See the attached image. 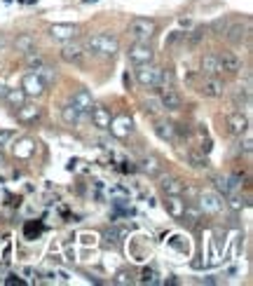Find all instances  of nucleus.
<instances>
[{"instance_id":"nucleus-18","label":"nucleus","mask_w":253,"mask_h":286,"mask_svg":"<svg viewBox=\"0 0 253 286\" xmlns=\"http://www.w3.org/2000/svg\"><path fill=\"white\" fill-rule=\"evenodd\" d=\"M61 117H63V122H68V124H80L87 120V113H82V110H77L75 106H63L61 110Z\"/></svg>"},{"instance_id":"nucleus-6","label":"nucleus","mask_w":253,"mask_h":286,"mask_svg":"<svg viewBox=\"0 0 253 286\" xmlns=\"http://www.w3.org/2000/svg\"><path fill=\"white\" fill-rule=\"evenodd\" d=\"M197 92L206 99H218L223 94V82L218 78H211V75H204V80L197 85Z\"/></svg>"},{"instance_id":"nucleus-32","label":"nucleus","mask_w":253,"mask_h":286,"mask_svg":"<svg viewBox=\"0 0 253 286\" xmlns=\"http://www.w3.org/2000/svg\"><path fill=\"white\" fill-rule=\"evenodd\" d=\"M122 235H124V230H120V228H115V230H110V232H108V239H110V242H115V244H117Z\"/></svg>"},{"instance_id":"nucleus-20","label":"nucleus","mask_w":253,"mask_h":286,"mask_svg":"<svg viewBox=\"0 0 253 286\" xmlns=\"http://www.w3.org/2000/svg\"><path fill=\"white\" fill-rule=\"evenodd\" d=\"M162 190L166 195H183V183L174 176H164L162 178Z\"/></svg>"},{"instance_id":"nucleus-14","label":"nucleus","mask_w":253,"mask_h":286,"mask_svg":"<svg viewBox=\"0 0 253 286\" xmlns=\"http://www.w3.org/2000/svg\"><path fill=\"white\" fill-rule=\"evenodd\" d=\"M70 106H75L82 113H89V108L94 106V99H92V94H89L87 89H77L75 94L70 96Z\"/></svg>"},{"instance_id":"nucleus-1","label":"nucleus","mask_w":253,"mask_h":286,"mask_svg":"<svg viewBox=\"0 0 253 286\" xmlns=\"http://www.w3.org/2000/svg\"><path fill=\"white\" fill-rule=\"evenodd\" d=\"M87 47L92 49L94 54L113 56L117 49H120V40L110 33H96V35H89L87 38Z\"/></svg>"},{"instance_id":"nucleus-11","label":"nucleus","mask_w":253,"mask_h":286,"mask_svg":"<svg viewBox=\"0 0 253 286\" xmlns=\"http://www.w3.org/2000/svg\"><path fill=\"white\" fill-rule=\"evenodd\" d=\"M216 188H218L225 197H230V195H237L241 188V181L237 176H220L216 178Z\"/></svg>"},{"instance_id":"nucleus-35","label":"nucleus","mask_w":253,"mask_h":286,"mask_svg":"<svg viewBox=\"0 0 253 286\" xmlns=\"http://www.w3.org/2000/svg\"><path fill=\"white\" fill-rule=\"evenodd\" d=\"M244 150L251 153V134H248V131H246V136H244Z\"/></svg>"},{"instance_id":"nucleus-15","label":"nucleus","mask_w":253,"mask_h":286,"mask_svg":"<svg viewBox=\"0 0 253 286\" xmlns=\"http://www.w3.org/2000/svg\"><path fill=\"white\" fill-rule=\"evenodd\" d=\"M89 113H92V122H94V127H99V129H108L110 127V110L108 108H103V106H92Z\"/></svg>"},{"instance_id":"nucleus-4","label":"nucleus","mask_w":253,"mask_h":286,"mask_svg":"<svg viewBox=\"0 0 253 286\" xmlns=\"http://www.w3.org/2000/svg\"><path fill=\"white\" fill-rule=\"evenodd\" d=\"M127 54H129V61L134 63V66H138V63H152V59H155L152 47L148 42H134Z\"/></svg>"},{"instance_id":"nucleus-8","label":"nucleus","mask_w":253,"mask_h":286,"mask_svg":"<svg viewBox=\"0 0 253 286\" xmlns=\"http://www.w3.org/2000/svg\"><path fill=\"white\" fill-rule=\"evenodd\" d=\"M21 89H24V94L26 96H42L47 87L42 85V80L35 73H26L24 78H21Z\"/></svg>"},{"instance_id":"nucleus-22","label":"nucleus","mask_w":253,"mask_h":286,"mask_svg":"<svg viewBox=\"0 0 253 286\" xmlns=\"http://www.w3.org/2000/svg\"><path fill=\"white\" fill-rule=\"evenodd\" d=\"M5 101L12 106V108H19L26 103V94H24V89H7L5 92Z\"/></svg>"},{"instance_id":"nucleus-16","label":"nucleus","mask_w":253,"mask_h":286,"mask_svg":"<svg viewBox=\"0 0 253 286\" xmlns=\"http://www.w3.org/2000/svg\"><path fill=\"white\" fill-rule=\"evenodd\" d=\"M75 33H77V28L73 24H54V26L49 28V35L54 40H73Z\"/></svg>"},{"instance_id":"nucleus-25","label":"nucleus","mask_w":253,"mask_h":286,"mask_svg":"<svg viewBox=\"0 0 253 286\" xmlns=\"http://www.w3.org/2000/svg\"><path fill=\"white\" fill-rule=\"evenodd\" d=\"M227 124H230V131H232V134H241V131H246V117L241 115V113L230 115Z\"/></svg>"},{"instance_id":"nucleus-13","label":"nucleus","mask_w":253,"mask_h":286,"mask_svg":"<svg viewBox=\"0 0 253 286\" xmlns=\"http://www.w3.org/2000/svg\"><path fill=\"white\" fill-rule=\"evenodd\" d=\"M199 68H202V73L204 75H211V78H218L220 73H223V68H220L218 63V56L216 54H204L202 59H199Z\"/></svg>"},{"instance_id":"nucleus-28","label":"nucleus","mask_w":253,"mask_h":286,"mask_svg":"<svg viewBox=\"0 0 253 286\" xmlns=\"http://www.w3.org/2000/svg\"><path fill=\"white\" fill-rule=\"evenodd\" d=\"M17 47H21L24 52H33V38L31 35H21L17 40Z\"/></svg>"},{"instance_id":"nucleus-33","label":"nucleus","mask_w":253,"mask_h":286,"mask_svg":"<svg viewBox=\"0 0 253 286\" xmlns=\"http://www.w3.org/2000/svg\"><path fill=\"white\" fill-rule=\"evenodd\" d=\"M190 162H192V167H195V169H202V167H206V160H202V157H197V155H190Z\"/></svg>"},{"instance_id":"nucleus-2","label":"nucleus","mask_w":253,"mask_h":286,"mask_svg":"<svg viewBox=\"0 0 253 286\" xmlns=\"http://www.w3.org/2000/svg\"><path fill=\"white\" fill-rule=\"evenodd\" d=\"M155 35V21L152 19H134L129 24V38L134 42H148Z\"/></svg>"},{"instance_id":"nucleus-10","label":"nucleus","mask_w":253,"mask_h":286,"mask_svg":"<svg viewBox=\"0 0 253 286\" xmlns=\"http://www.w3.org/2000/svg\"><path fill=\"white\" fill-rule=\"evenodd\" d=\"M218 63L225 73H239L241 66H244V61H241V56L237 54V52H220Z\"/></svg>"},{"instance_id":"nucleus-5","label":"nucleus","mask_w":253,"mask_h":286,"mask_svg":"<svg viewBox=\"0 0 253 286\" xmlns=\"http://www.w3.org/2000/svg\"><path fill=\"white\" fill-rule=\"evenodd\" d=\"M159 103H162V108L166 110H178L183 106V99L178 94L176 89L171 87V85H159V94H157Z\"/></svg>"},{"instance_id":"nucleus-21","label":"nucleus","mask_w":253,"mask_h":286,"mask_svg":"<svg viewBox=\"0 0 253 286\" xmlns=\"http://www.w3.org/2000/svg\"><path fill=\"white\" fill-rule=\"evenodd\" d=\"M138 169L143 171V174H148V176H157L159 171H162V167H159V162L155 157H143V160L138 162Z\"/></svg>"},{"instance_id":"nucleus-29","label":"nucleus","mask_w":253,"mask_h":286,"mask_svg":"<svg viewBox=\"0 0 253 286\" xmlns=\"http://www.w3.org/2000/svg\"><path fill=\"white\" fill-rule=\"evenodd\" d=\"M183 216L188 218V223H197V221H199V211L195 209V206H190V204H185Z\"/></svg>"},{"instance_id":"nucleus-9","label":"nucleus","mask_w":253,"mask_h":286,"mask_svg":"<svg viewBox=\"0 0 253 286\" xmlns=\"http://www.w3.org/2000/svg\"><path fill=\"white\" fill-rule=\"evenodd\" d=\"M61 59L66 63H75V66H80V63L85 61V47L80 45V42H66L61 49Z\"/></svg>"},{"instance_id":"nucleus-19","label":"nucleus","mask_w":253,"mask_h":286,"mask_svg":"<svg viewBox=\"0 0 253 286\" xmlns=\"http://www.w3.org/2000/svg\"><path fill=\"white\" fill-rule=\"evenodd\" d=\"M17 110H19L21 122H33V120H38V115H40V108L33 106V103H24V106H19Z\"/></svg>"},{"instance_id":"nucleus-30","label":"nucleus","mask_w":253,"mask_h":286,"mask_svg":"<svg viewBox=\"0 0 253 286\" xmlns=\"http://www.w3.org/2000/svg\"><path fill=\"white\" fill-rule=\"evenodd\" d=\"M26 63L31 68H38V66H42V59L38 54H33V52H26Z\"/></svg>"},{"instance_id":"nucleus-3","label":"nucleus","mask_w":253,"mask_h":286,"mask_svg":"<svg viewBox=\"0 0 253 286\" xmlns=\"http://www.w3.org/2000/svg\"><path fill=\"white\" fill-rule=\"evenodd\" d=\"M134 73L143 87H159V82H162V68L152 66V63H138Z\"/></svg>"},{"instance_id":"nucleus-24","label":"nucleus","mask_w":253,"mask_h":286,"mask_svg":"<svg viewBox=\"0 0 253 286\" xmlns=\"http://www.w3.org/2000/svg\"><path fill=\"white\" fill-rule=\"evenodd\" d=\"M244 38H246V28L241 26V24H232V26L227 28V33H225L227 42H241Z\"/></svg>"},{"instance_id":"nucleus-27","label":"nucleus","mask_w":253,"mask_h":286,"mask_svg":"<svg viewBox=\"0 0 253 286\" xmlns=\"http://www.w3.org/2000/svg\"><path fill=\"white\" fill-rule=\"evenodd\" d=\"M234 103H237V106H241V103H244V106H248V103H251V92H248V89H244V92H241V87H239L237 92H234Z\"/></svg>"},{"instance_id":"nucleus-26","label":"nucleus","mask_w":253,"mask_h":286,"mask_svg":"<svg viewBox=\"0 0 253 286\" xmlns=\"http://www.w3.org/2000/svg\"><path fill=\"white\" fill-rule=\"evenodd\" d=\"M35 75H38V78H40V80H42V85H45V87H49V85L54 82V78H56V73H54V70L49 68V66H45V63L35 68Z\"/></svg>"},{"instance_id":"nucleus-31","label":"nucleus","mask_w":253,"mask_h":286,"mask_svg":"<svg viewBox=\"0 0 253 286\" xmlns=\"http://www.w3.org/2000/svg\"><path fill=\"white\" fill-rule=\"evenodd\" d=\"M145 106H148V110H150V113H159V110H162V103H159V99H150V101H145Z\"/></svg>"},{"instance_id":"nucleus-7","label":"nucleus","mask_w":253,"mask_h":286,"mask_svg":"<svg viewBox=\"0 0 253 286\" xmlns=\"http://www.w3.org/2000/svg\"><path fill=\"white\" fill-rule=\"evenodd\" d=\"M199 209L204 213H218L223 209V197H220L218 192L204 190L199 195Z\"/></svg>"},{"instance_id":"nucleus-23","label":"nucleus","mask_w":253,"mask_h":286,"mask_svg":"<svg viewBox=\"0 0 253 286\" xmlns=\"http://www.w3.org/2000/svg\"><path fill=\"white\" fill-rule=\"evenodd\" d=\"M155 131H157V136L164 138V141H176V127L171 122H157L155 124Z\"/></svg>"},{"instance_id":"nucleus-17","label":"nucleus","mask_w":253,"mask_h":286,"mask_svg":"<svg viewBox=\"0 0 253 286\" xmlns=\"http://www.w3.org/2000/svg\"><path fill=\"white\" fill-rule=\"evenodd\" d=\"M166 211L171 213L174 218H183V211H185V202L181 199V195H166Z\"/></svg>"},{"instance_id":"nucleus-34","label":"nucleus","mask_w":253,"mask_h":286,"mask_svg":"<svg viewBox=\"0 0 253 286\" xmlns=\"http://www.w3.org/2000/svg\"><path fill=\"white\" fill-rule=\"evenodd\" d=\"M12 136H14V131H0V146H5Z\"/></svg>"},{"instance_id":"nucleus-12","label":"nucleus","mask_w":253,"mask_h":286,"mask_svg":"<svg viewBox=\"0 0 253 286\" xmlns=\"http://www.w3.org/2000/svg\"><path fill=\"white\" fill-rule=\"evenodd\" d=\"M115 136H120V138H124V136H129L131 134V129H134V124H131V117H127V115H120V117H115V120H110V127H108Z\"/></svg>"}]
</instances>
